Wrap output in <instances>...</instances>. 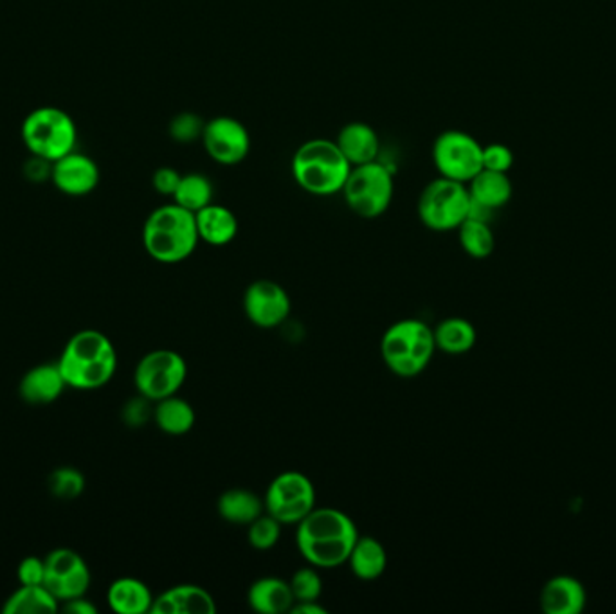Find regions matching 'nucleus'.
<instances>
[{
    "mask_svg": "<svg viewBox=\"0 0 616 614\" xmlns=\"http://www.w3.org/2000/svg\"><path fill=\"white\" fill-rule=\"evenodd\" d=\"M295 546L309 566L331 569L348 563L359 539L352 517L337 508H314L295 525Z\"/></svg>",
    "mask_w": 616,
    "mask_h": 614,
    "instance_id": "1",
    "label": "nucleus"
},
{
    "mask_svg": "<svg viewBox=\"0 0 616 614\" xmlns=\"http://www.w3.org/2000/svg\"><path fill=\"white\" fill-rule=\"evenodd\" d=\"M68 387L94 392L107 386L118 370V353L109 337L99 330L74 334L58 359Z\"/></svg>",
    "mask_w": 616,
    "mask_h": 614,
    "instance_id": "2",
    "label": "nucleus"
},
{
    "mask_svg": "<svg viewBox=\"0 0 616 614\" xmlns=\"http://www.w3.org/2000/svg\"><path fill=\"white\" fill-rule=\"evenodd\" d=\"M198 242L195 213L176 202L154 209L143 226L145 251L159 264H181L195 253Z\"/></svg>",
    "mask_w": 616,
    "mask_h": 614,
    "instance_id": "3",
    "label": "nucleus"
},
{
    "mask_svg": "<svg viewBox=\"0 0 616 614\" xmlns=\"http://www.w3.org/2000/svg\"><path fill=\"white\" fill-rule=\"evenodd\" d=\"M290 170L303 192L331 196L342 192L352 166L345 159L336 141L311 140L298 146Z\"/></svg>",
    "mask_w": 616,
    "mask_h": 614,
    "instance_id": "4",
    "label": "nucleus"
},
{
    "mask_svg": "<svg viewBox=\"0 0 616 614\" xmlns=\"http://www.w3.org/2000/svg\"><path fill=\"white\" fill-rule=\"evenodd\" d=\"M435 351L433 328L420 320L397 321L381 339L384 364L397 377L413 378L424 373Z\"/></svg>",
    "mask_w": 616,
    "mask_h": 614,
    "instance_id": "5",
    "label": "nucleus"
},
{
    "mask_svg": "<svg viewBox=\"0 0 616 614\" xmlns=\"http://www.w3.org/2000/svg\"><path fill=\"white\" fill-rule=\"evenodd\" d=\"M22 141L33 157L55 160L74 152L78 132L73 118L57 107H40L26 116L21 129Z\"/></svg>",
    "mask_w": 616,
    "mask_h": 614,
    "instance_id": "6",
    "label": "nucleus"
},
{
    "mask_svg": "<svg viewBox=\"0 0 616 614\" xmlns=\"http://www.w3.org/2000/svg\"><path fill=\"white\" fill-rule=\"evenodd\" d=\"M341 193L348 209L358 217L369 220L383 217L394 202V171L381 160L353 166Z\"/></svg>",
    "mask_w": 616,
    "mask_h": 614,
    "instance_id": "7",
    "label": "nucleus"
},
{
    "mask_svg": "<svg viewBox=\"0 0 616 614\" xmlns=\"http://www.w3.org/2000/svg\"><path fill=\"white\" fill-rule=\"evenodd\" d=\"M471 206L469 188L438 177L422 190L416 204L420 222L436 232L455 231L466 222Z\"/></svg>",
    "mask_w": 616,
    "mask_h": 614,
    "instance_id": "8",
    "label": "nucleus"
},
{
    "mask_svg": "<svg viewBox=\"0 0 616 614\" xmlns=\"http://www.w3.org/2000/svg\"><path fill=\"white\" fill-rule=\"evenodd\" d=\"M188 377V364L181 353L173 350H154L146 353L134 372L135 389L140 397L150 402L173 397Z\"/></svg>",
    "mask_w": 616,
    "mask_h": 614,
    "instance_id": "9",
    "label": "nucleus"
},
{
    "mask_svg": "<svg viewBox=\"0 0 616 614\" xmlns=\"http://www.w3.org/2000/svg\"><path fill=\"white\" fill-rule=\"evenodd\" d=\"M264 505L265 511L281 525H298L316 508V489L309 475L287 470L270 481Z\"/></svg>",
    "mask_w": 616,
    "mask_h": 614,
    "instance_id": "10",
    "label": "nucleus"
},
{
    "mask_svg": "<svg viewBox=\"0 0 616 614\" xmlns=\"http://www.w3.org/2000/svg\"><path fill=\"white\" fill-rule=\"evenodd\" d=\"M433 165L440 177L469 184L483 170V146L461 130H446L433 143Z\"/></svg>",
    "mask_w": 616,
    "mask_h": 614,
    "instance_id": "11",
    "label": "nucleus"
},
{
    "mask_svg": "<svg viewBox=\"0 0 616 614\" xmlns=\"http://www.w3.org/2000/svg\"><path fill=\"white\" fill-rule=\"evenodd\" d=\"M46 578L44 586L63 604L68 600L78 599L90 588V569L85 558L69 547H58L47 553Z\"/></svg>",
    "mask_w": 616,
    "mask_h": 614,
    "instance_id": "12",
    "label": "nucleus"
},
{
    "mask_svg": "<svg viewBox=\"0 0 616 614\" xmlns=\"http://www.w3.org/2000/svg\"><path fill=\"white\" fill-rule=\"evenodd\" d=\"M203 145L217 165L237 166L247 159L251 135L244 123L231 116H217L204 124Z\"/></svg>",
    "mask_w": 616,
    "mask_h": 614,
    "instance_id": "13",
    "label": "nucleus"
},
{
    "mask_svg": "<svg viewBox=\"0 0 616 614\" xmlns=\"http://www.w3.org/2000/svg\"><path fill=\"white\" fill-rule=\"evenodd\" d=\"M290 303L287 290L273 279H258L245 289L244 312L247 320L258 328L270 330L289 317Z\"/></svg>",
    "mask_w": 616,
    "mask_h": 614,
    "instance_id": "14",
    "label": "nucleus"
},
{
    "mask_svg": "<svg viewBox=\"0 0 616 614\" xmlns=\"http://www.w3.org/2000/svg\"><path fill=\"white\" fill-rule=\"evenodd\" d=\"M51 181L58 192L85 196L98 188L99 168L88 155L71 152L52 162Z\"/></svg>",
    "mask_w": 616,
    "mask_h": 614,
    "instance_id": "15",
    "label": "nucleus"
},
{
    "mask_svg": "<svg viewBox=\"0 0 616 614\" xmlns=\"http://www.w3.org/2000/svg\"><path fill=\"white\" fill-rule=\"evenodd\" d=\"M539 605L544 614H580L588 605V591L579 578L555 575L541 589Z\"/></svg>",
    "mask_w": 616,
    "mask_h": 614,
    "instance_id": "16",
    "label": "nucleus"
},
{
    "mask_svg": "<svg viewBox=\"0 0 616 614\" xmlns=\"http://www.w3.org/2000/svg\"><path fill=\"white\" fill-rule=\"evenodd\" d=\"M217 604L206 589L181 583L154 599L150 614H215Z\"/></svg>",
    "mask_w": 616,
    "mask_h": 614,
    "instance_id": "17",
    "label": "nucleus"
},
{
    "mask_svg": "<svg viewBox=\"0 0 616 614\" xmlns=\"http://www.w3.org/2000/svg\"><path fill=\"white\" fill-rule=\"evenodd\" d=\"M65 387L68 383L63 378L58 362H47V364L32 368L22 377L19 393L24 402L32 404V406H47L62 397Z\"/></svg>",
    "mask_w": 616,
    "mask_h": 614,
    "instance_id": "18",
    "label": "nucleus"
},
{
    "mask_svg": "<svg viewBox=\"0 0 616 614\" xmlns=\"http://www.w3.org/2000/svg\"><path fill=\"white\" fill-rule=\"evenodd\" d=\"M336 143L352 168L378 160V154H381V140H378L377 132L370 124L361 123V121L345 124L337 134Z\"/></svg>",
    "mask_w": 616,
    "mask_h": 614,
    "instance_id": "19",
    "label": "nucleus"
},
{
    "mask_svg": "<svg viewBox=\"0 0 616 614\" xmlns=\"http://www.w3.org/2000/svg\"><path fill=\"white\" fill-rule=\"evenodd\" d=\"M198 238L213 248H224L239 234V218L229 207L209 204L195 213Z\"/></svg>",
    "mask_w": 616,
    "mask_h": 614,
    "instance_id": "20",
    "label": "nucleus"
},
{
    "mask_svg": "<svg viewBox=\"0 0 616 614\" xmlns=\"http://www.w3.org/2000/svg\"><path fill=\"white\" fill-rule=\"evenodd\" d=\"M247 604L259 614L290 613L294 605V594L290 583L283 578L264 577L251 583Z\"/></svg>",
    "mask_w": 616,
    "mask_h": 614,
    "instance_id": "21",
    "label": "nucleus"
},
{
    "mask_svg": "<svg viewBox=\"0 0 616 614\" xmlns=\"http://www.w3.org/2000/svg\"><path fill=\"white\" fill-rule=\"evenodd\" d=\"M154 599L150 588L134 577L118 578L107 591L109 607L118 614L150 613Z\"/></svg>",
    "mask_w": 616,
    "mask_h": 614,
    "instance_id": "22",
    "label": "nucleus"
},
{
    "mask_svg": "<svg viewBox=\"0 0 616 614\" xmlns=\"http://www.w3.org/2000/svg\"><path fill=\"white\" fill-rule=\"evenodd\" d=\"M218 516L224 521L249 527L265 511L264 499L245 489H229L217 501Z\"/></svg>",
    "mask_w": 616,
    "mask_h": 614,
    "instance_id": "23",
    "label": "nucleus"
},
{
    "mask_svg": "<svg viewBox=\"0 0 616 614\" xmlns=\"http://www.w3.org/2000/svg\"><path fill=\"white\" fill-rule=\"evenodd\" d=\"M347 564L359 580H366V582L377 580L386 571L388 553H386L383 542L377 541V539L370 538V535H366V538L359 535Z\"/></svg>",
    "mask_w": 616,
    "mask_h": 614,
    "instance_id": "24",
    "label": "nucleus"
},
{
    "mask_svg": "<svg viewBox=\"0 0 616 614\" xmlns=\"http://www.w3.org/2000/svg\"><path fill=\"white\" fill-rule=\"evenodd\" d=\"M436 350L447 356H463L476 345V328L463 317H447L433 328Z\"/></svg>",
    "mask_w": 616,
    "mask_h": 614,
    "instance_id": "25",
    "label": "nucleus"
},
{
    "mask_svg": "<svg viewBox=\"0 0 616 614\" xmlns=\"http://www.w3.org/2000/svg\"><path fill=\"white\" fill-rule=\"evenodd\" d=\"M60 611V602L49 589L40 586H22L8 597L2 613L4 614H52Z\"/></svg>",
    "mask_w": 616,
    "mask_h": 614,
    "instance_id": "26",
    "label": "nucleus"
},
{
    "mask_svg": "<svg viewBox=\"0 0 616 614\" xmlns=\"http://www.w3.org/2000/svg\"><path fill=\"white\" fill-rule=\"evenodd\" d=\"M156 404L154 420H156L157 428L161 429L162 433L170 434V436H182V434H188L195 428L197 414H195L192 404L186 402L184 398L173 395V397L162 398Z\"/></svg>",
    "mask_w": 616,
    "mask_h": 614,
    "instance_id": "27",
    "label": "nucleus"
},
{
    "mask_svg": "<svg viewBox=\"0 0 616 614\" xmlns=\"http://www.w3.org/2000/svg\"><path fill=\"white\" fill-rule=\"evenodd\" d=\"M469 193L472 201L496 212L512 198V182L502 171L482 170L469 182Z\"/></svg>",
    "mask_w": 616,
    "mask_h": 614,
    "instance_id": "28",
    "label": "nucleus"
},
{
    "mask_svg": "<svg viewBox=\"0 0 616 614\" xmlns=\"http://www.w3.org/2000/svg\"><path fill=\"white\" fill-rule=\"evenodd\" d=\"M213 195H215L213 182L204 173H186L181 177V182L171 198L177 206L197 213L212 204Z\"/></svg>",
    "mask_w": 616,
    "mask_h": 614,
    "instance_id": "29",
    "label": "nucleus"
},
{
    "mask_svg": "<svg viewBox=\"0 0 616 614\" xmlns=\"http://www.w3.org/2000/svg\"><path fill=\"white\" fill-rule=\"evenodd\" d=\"M458 240H460L463 253L474 260L488 258L496 249V238H494L491 224L472 220V218H467L466 222L458 228Z\"/></svg>",
    "mask_w": 616,
    "mask_h": 614,
    "instance_id": "30",
    "label": "nucleus"
},
{
    "mask_svg": "<svg viewBox=\"0 0 616 614\" xmlns=\"http://www.w3.org/2000/svg\"><path fill=\"white\" fill-rule=\"evenodd\" d=\"M49 492L62 501L78 499L85 491V475L74 467H58L49 475Z\"/></svg>",
    "mask_w": 616,
    "mask_h": 614,
    "instance_id": "31",
    "label": "nucleus"
},
{
    "mask_svg": "<svg viewBox=\"0 0 616 614\" xmlns=\"http://www.w3.org/2000/svg\"><path fill=\"white\" fill-rule=\"evenodd\" d=\"M281 525L278 519L269 516L267 511H264L258 519H254L251 525H249L247 530V541L254 550L258 552H267V550H273V547L280 542L281 538Z\"/></svg>",
    "mask_w": 616,
    "mask_h": 614,
    "instance_id": "32",
    "label": "nucleus"
},
{
    "mask_svg": "<svg viewBox=\"0 0 616 614\" xmlns=\"http://www.w3.org/2000/svg\"><path fill=\"white\" fill-rule=\"evenodd\" d=\"M289 583L294 594V602H316L322 599L323 578L314 566L298 569Z\"/></svg>",
    "mask_w": 616,
    "mask_h": 614,
    "instance_id": "33",
    "label": "nucleus"
},
{
    "mask_svg": "<svg viewBox=\"0 0 616 614\" xmlns=\"http://www.w3.org/2000/svg\"><path fill=\"white\" fill-rule=\"evenodd\" d=\"M204 121L193 112H182L171 119L170 137L177 143H192L203 137Z\"/></svg>",
    "mask_w": 616,
    "mask_h": 614,
    "instance_id": "34",
    "label": "nucleus"
},
{
    "mask_svg": "<svg viewBox=\"0 0 616 614\" xmlns=\"http://www.w3.org/2000/svg\"><path fill=\"white\" fill-rule=\"evenodd\" d=\"M514 165V154L508 146L493 143L483 146V170L507 173Z\"/></svg>",
    "mask_w": 616,
    "mask_h": 614,
    "instance_id": "35",
    "label": "nucleus"
},
{
    "mask_svg": "<svg viewBox=\"0 0 616 614\" xmlns=\"http://www.w3.org/2000/svg\"><path fill=\"white\" fill-rule=\"evenodd\" d=\"M16 577L22 586H40L46 578V561L40 557H26L19 564Z\"/></svg>",
    "mask_w": 616,
    "mask_h": 614,
    "instance_id": "36",
    "label": "nucleus"
},
{
    "mask_svg": "<svg viewBox=\"0 0 616 614\" xmlns=\"http://www.w3.org/2000/svg\"><path fill=\"white\" fill-rule=\"evenodd\" d=\"M181 173L170 166H162L152 176V186L159 195L173 196L179 182H181Z\"/></svg>",
    "mask_w": 616,
    "mask_h": 614,
    "instance_id": "37",
    "label": "nucleus"
},
{
    "mask_svg": "<svg viewBox=\"0 0 616 614\" xmlns=\"http://www.w3.org/2000/svg\"><path fill=\"white\" fill-rule=\"evenodd\" d=\"M63 613L68 614H96L98 610H96V605L90 602V600L85 599V594L83 597H78V599L68 600V602H63L62 605Z\"/></svg>",
    "mask_w": 616,
    "mask_h": 614,
    "instance_id": "38",
    "label": "nucleus"
},
{
    "mask_svg": "<svg viewBox=\"0 0 616 614\" xmlns=\"http://www.w3.org/2000/svg\"><path fill=\"white\" fill-rule=\"evenodd\" d=\"M292 614H328L327 607H323L319 604V600L316 602H294L292 605V610H290Z\"/></svg>",
    "mask_w": 616,
    "mask_h": 614,
    "instance_id": "39",
    "label": "nucleus"
}]
</instances>
